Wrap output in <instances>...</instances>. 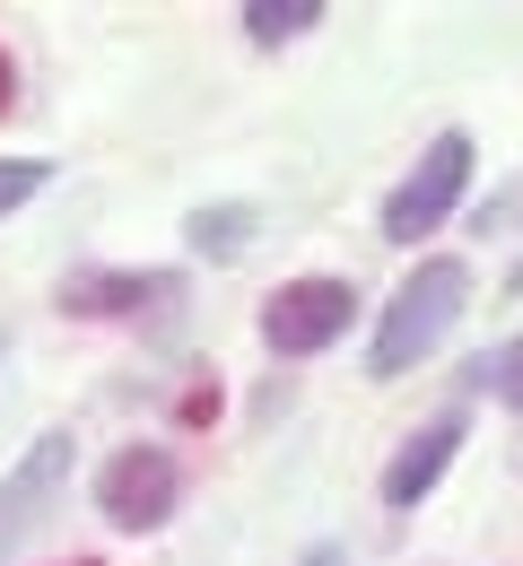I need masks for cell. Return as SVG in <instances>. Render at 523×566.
Segmentation results:
<instances>
[{
  "mask_svg": "<svg viewBox=\"0 0 523 566\" xmlns=\"http://www.w3.org/2000/svg\"><path fill=\"white\" fill-rule=\"evenodd\" d=\"M462 184H471V132H437L428 157L393 184V201H384V235H393V244H419L428 227H446V218H453Z\"/></svg>",
  "mask_w": 523,
  "mask_h": 566,
  "instance_id": "cell-2",
  "label": "cell"
},
{
  "mask_svg": "<svg viewBox=\"0 0 523 566\" xmlns=\"http://www.w3.org/2000/svg\"><path fill=\"white\" fill-rule=\"evenodd\" d=\"M175 496H184V471H175L166 444H123V453L96 471V514H105L114 532H157V523L175 514Z\"/></svg>",
  "mask_w": 523,
  "mask_h": 566,
  "instance_id": "cell-4",
  "label": "cell"
},
{
  "mask_svg": "<svg viewBox=\"0 0 523 566\" xmlns=\"http://www.w3.org/2000/svg\"><path fill=\"white\" fill-rule=\"evenodd\" d=\"M305 566H349V549H341V541H314V549H305Z\"/></svg>",
  "mask_w": 523,
  "mask_h": 566,
  "instance_id": "cell-12",
  "label": "cell"
},
{
  "mask_svg": "<svg viewBox=\"0 0 523 566\" xmlns=\"http://www.w3.org/2000/svg\"><path fill=\"white\" fill-rule=\"evenodd\" d=\"M515 296H523V262H515Z\"/></svg>",
  "mask_w": 523,
  "mask_h": 566,
  "instance_id": "cell-14",
  "label": "cell"
},
{
  "mask_svg": "<svg viewBox=\"0 0 523 566\" xmlns=\"http://www.w3.org/2000/svg\"><path fill=\"white\" fill-rule=\"evenodd\" d=\"M184 235H192V253H210V262H236V253L253 244V201H210V210L184 218Z\"/></svg>",
  "mask_w": 523,
  "mask_h": 566,
  "instance_id": "cell-8",
  "label": "cell"
},
{
  "mask_svg": "<svg viewBox=\"0 0 523 566\" xmlns=\"http://www.w3.org/2000/svg\"><path fill=\"white\" fill-rule=\"evenodd\" d=\"M44 184H53V166H44V157H0V218L27 210Z\"/></svg>",
  "mask_w": 523,
  "mask_h": 566,
  "instance_id": "cell-11",
  "label": "cell"
},
{
  "mask_svg": "<svg viewBox=\"0 0 523 566\" xmlns=\"http://www.w3.org/2000/svg\"><path fill=\"white\" fill-rule=\"evenodd\" d=\"M314 18H323V0H244V35L253 44H289Z\"/></svg>",
  "mask_w": 523,
  "mask_h": 566,
  "instance_id": "cell-9",
  "label": "cell"
},
{
  "mask_svg": "<svg viewBox=\"0 0 523 566\" xmlns=\"http://www.w3.org/2000/svg\"><path fill=\"white\" fill-rule=\"evenodd\" d=\"M453 453H462V410L428 419L419 436H410V444H401V453H393V462H384V505H393V514H410L419 496L446 480V462H453Z\"/></svg>",
  "mask_w": 523,
  "mask_h": 566,
  "instance_id": "cell-6",
  "label": "cell"
},
{
  "mask_svg": "<svg viewBox=\"0 0 523 566\" xmlns=\"http://www.w3.org/2000/svg\"><path fill=\"white\" fill-rule=\"evenodd\" d=\"M175 287H184L175 271H79V280H62V305L71 314H149Z\"/></svg>",
  "mask_w": 523,
  "mask_h": 566,
  "instance_id": "cell-7",
  "label": "cell"
},
{
  "mask_svg": "<svg viewBox=\"0 0 523 566\" xmlns=\"http://www.w3.org/2000/svg\"><path fill=\"white\" fill-rule=\"evenodd\" d=\"M471 305V271L453 262V253H437V262H419L410 280L393 287V305H384V323H375V349H367V375L375 384H393V375H410L419 357L437 349L453 332V314Z\"/></svg>",
  "mask_w": 523,
  "mask_h": 566,
  "instance_id": "cell-1",
  "label": "cell"
},
{
  "mask_svg": "<svg viewBox=\"0 0 523 566\" xmlns=\"http://www.w3.org/2000/svg\"><path fill=\"white\" fill-rule=\"evenodd\" d=\"M358 314V287L349 280H289L262 296V340L271 357H323Z\"/></svg>",
  "mask_w": 523,
  "mask_h": 566,
  "instance_id": "cell-3",
  "label": "cell"
},
{
  "mask_svg": "<svg viewBox=\"0 0 523 566\" xmlns=\"http://www.w3.org/2000/svg\"><path fill=\"white\" fill-rule=\"evenodd\" d=\"M471 392H498V401H515V410H523V332L471 366Z\"/></svg>",
  "mask_w": 523,
  "mask_h": 566,
  "instance_id": "cell-10",
  "label": "cell"
},
{
  "mask_svg": "<svg viewBox=\"0 0 523 566\" xmlns=\"http://www.w3.org/2000/svg\"><path fill=\"white\" fill-rule=\"evenodd\" d=\"M62 480H71V436L53 427V436H35V444L18 453V471L0 480V566H9V549L44 523V505L62 496Z\"/></svg>",
  "mask_w": 523,
  "mask_h": 566,
  "instance_id": "cell-5",
  "label": "cell"
},
{
  "mask_svg": "<svg viewBox=\"0 0 523 566\" xmlns=\"http://www.w3.org/2000/svg\"><path fill=\"white\" fill-rule=\"evenodd\" d=\"M0 349H9V340H0Z\"/></svg>",
  "mask_w": 523,
  "mask_h": 566,
  "instance_id": "cell-16",
  "label": "cell"
},
{
  "mask_svg": "<svg viewBox=\"0 0 523 566\" xmlns=\"http://www.w3.org/2000/svg\"><path fill=\"white\" fill-rule=\"evenodd\" d=\"M18 105V71H9V53H0V114Z\"/></svg>",
  "mask_w": 523,
  "mask_h": 566,
  "instance_id": "cell-13",
  "label": "cell"
},
{
  "mask_svg": "<svg viewBox=\"0 0 523 566\" xmlns=\"http://www.w3.org/2000/svg\"><path fill=\"white\" fill-rule=\"evenodd\" d=\"M71 566H96V558H71Z\"/></svg>",
  "mask_w": 523,
  "mask_h": 566,
  "instance_id": "cell-15",
  "label": "cell"
}]
</instances>
